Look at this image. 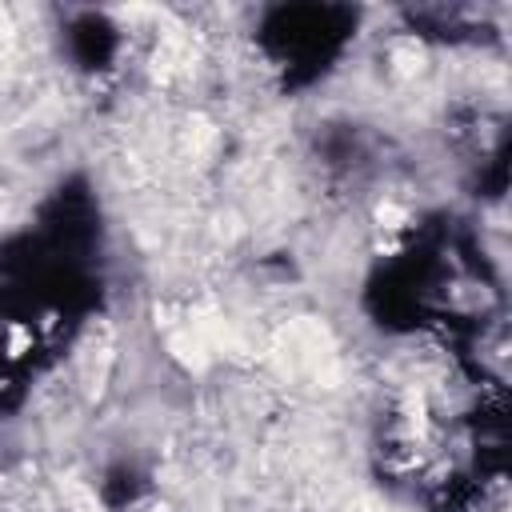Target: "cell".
Masks as SVG:
<instances>
[{"instance_id":"cell-1","label":"cell","mask_w":512,"mask_h":512,"mask_svg":"<svg viewBox=\"0 0 512 512\" xmlns=\"http://www.w3.org/2000/svg\"><path fill=\"white\" fill-rule=\"evenodd\" d=\"M152 512H164V508H152Z\"/></svg>"}]
</instances>
